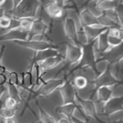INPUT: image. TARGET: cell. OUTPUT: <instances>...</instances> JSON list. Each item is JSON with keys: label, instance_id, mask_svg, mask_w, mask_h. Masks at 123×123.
<instances>
[{"label": "cell", "instance_id": "681fc988", "mask_svg": "<svg viewBox=\"0 0 123 123\" xmlns=\"http://www.w3.org/2000/svg\"><path fill=\"white\" fill-rule=\"evenodd\" d=\"M49 1H53V2H55L56 0H49Z\"/></svg>", "mask_w": 123, "mask_h": 123}, {"label": "cell", "instance_id": "ffe728a7", "mask_svg": "<svg viewBox=\"0 0 123 123\" xmlns=\"http://www.w3.org/2000/svg\"><path fill=\"white\" fill-rule=\"evenodd\" d=\"M77 107L76 103H69V104H62V105L56 107V112L61 114L64 118L71 119L72 118L74 111Z\"/></svg>", "mask_w": 123, "mask_h": 123}, {"label": "cell", "instance_id": "52a82bcc", "mask_svg": "<svg viewBox=\"0 0 123 123\" xmlns=\"http://www.w3.org/2000/svg\"><path fill=\"white\" fill-rule=\"evenodd\" d=\"M123 110L122 97H112L103 105L102 112L107 116L112 113Z\"/></svg>", "mask_w": 123, "mask_h": 123}, {"label": "cell", "instance_id": "8992f818", "mask_svg": "<svg viewBox=\"0 0 123 123\" xmlns=\"http://www.w3.org/2000/svg\"><path fill=\"white\" fill-rule=\"evenodd\" d=\"M59 89L63 104L75 103L77 91L74 87L72 82H71L70 81H64V82Z\"/></svg>", "mask_w": 123, "mask_h": 123}, {"label": "cell", "instance_id": "7a4b0ae2", "mask_svg": "<svg viewBox=\"0 0 123 123\" xmlns=\"http://www.w3.org/2000/svg\"><path fill=\"white\" fill-rule=\"evenodd\" d=\"M13 43L20 47L34 51L35 53L39 52V51H43L47 49H51V48H57V46H56L55 45H53L52 43L34 41L31 39L17 40V41L13 42Z\"/></svg>", "mask_w": 123, "mask_h": 123}, {"label": "cell", "instance_id": "60d3db41", "mask_svg": "<svg viewBox=\"0 0 123 123\" xmlns=\"http://www.w3.org/2000/svg\"><path fill=\"white\" fill-rule=\"evenodd\" d=\"M22 0H12V5H13L12 9H14L15 7H17V6L20 3V2Z\"/></svg>", "mask_w": 123, "mask_h": 123}, {"label": "cell", "instance_id": "d6a6232c", "mask_svg": "<svg viewBox=\"0 0 123 123\" xmlns=\"http://www.w3.org/2000/svg\"><path fill=\"white\" fill-rule=\"evenodd\" d=\"M7 82L10 85L19 86L20 84V75L16 71H10L7 75Z\"/></svg>", "mask_w": 123, "mask_h": 123}, {"label": "cell", "instance_id": "9a60e30c", "mask_svg": "<svg viewBox=\"0 0 123 123\" xmlns=\"http://www.w3.org/2000/svg\"><path fill=\"white\" fill-rule=\"evenodd\" d=\"M45 12L49 17L53 19H59L61 18L64 14L63 6L55 2H49L45 6Z\"/></svg>", "mask_w": 123, "mask_h": 123}, {"label": "cell", "instance_id": "3957f363", "mask_svg": "<svg viewBox=\"0 0 123 123\" xmlns=\"http://www.w3.org/2000/svg\"><path fill=\"white\" fill-rule=\"evenodd\" d=\"M64 79H51L42 82V84L38 87L36 93L39 97H47L52 94L61 87L64 82Z\"/></svg>", "mask_w": 123, "mask_h": 123}, {"label": "cell", "instance_id": "d4e9b609", "mask_svg": "<svg viewBox=\"0 0 123 123\" xmlns=\"http://www.w3.org/2000/svg\"><path fill=\"white\" fill-rule=\"evenodd\" d=\"M73 86L75 88V89L78 90H82V89H86L89 85V80L87 78L85 77L82 74H79L74 77L73 80Z\"/></svg>", "mask_w": 123, "mask_h": 123}, {"label": "cell", "instance_id": "7dc6e473", "mask_svg": "<svg viewBox=\"0 0 123 123\" xmlns=\"http://www.w3.org/2000/svg\"><path fill=\"white\" fill-rule=\"evenodd\" d=\"M63 1L64 2H66V1H71L72 2V1H74V0H63ZM63 3H64V2H63Z\"/></svg>", "mask_w": 123, "mask_h": 123}, {"label": "cell", "instance_id": "7402d4cb", "mask_svg": "<svg viewBox=\"0 0 123 123\" xmlns=\"http://www.w3.org/2000/svg\"><path fill=\"white\" fill-rule=\"evenodd\" d=\"M35 19V18H22V19L17 20L16 25L12 26L11 28H15L18 29L23 32L29 33L30 31H31L33 20H34Z\"/></svg>", "mask_w": 123, "mask_h": 123}, {"label": "cell", "instance_id": "e575fe53", "mask_svg": "<svg viewBox=\"0 0 123 123\" xmlns=\"http://www.w3.org/2000/svg\"><path fill=\"white\" fill-rule=\"evenodd\" d=\"M107 43H108V46L111 49H114V48L121 46L123 43V39L107 35Z\"/></svg>", "mask_w": 123, "mask_h": 123}, {"label": "cell", "instance_id": "30bf717a", "mask_svg": "<svg viewBox=\"0 0 123 123\" xmlns=\"http://www.w3.org/2000/svg\"><path fill=\"white\" fill-rule=\"evenodd\" d=\"M64 61V56L61 54H58L56 56H49L44 60H42L39 61H36L38 63V66L43 70V71L51 70V69L54 68L56 67L61 64V63Z\"/></svg>", "mask_w": 123, "mask_h": 123}, {"label": "cell", "instance_id": "9c48e42d", "mask_svg": "<svg viewBox=\"0 0 123 123\" xmlns=\"http://www.w3.org/2000/svg\"><path fill=\"white\" fill-rule=\"evenodd\" d=\"M64 34L68 39H70L72 43L77 44L76 36L78 32V27L74 20L72 17H67L64 21Z\"/></svg>", "mask_w": 123, "mask_h": 123}, {"label": "cell", "instance_id": "603a6c76", "mask_svg": "<svg viewBox=\"0 0 123 123\" xmlns=\"http://www.w3.org/2000/svg\"><path fill=\"white\" fill-rule=\"evenodd\" d=\"M30 71H31L32 80H33V87H34V86L38 87L42 84L41 81H42V74L43 72V70L38 66L37 62H34Z\"/></svg>", "mask_w": 123, "mask_h": 123}, {"label": "cell", "instance_id": "2e32d148", "mask_svg": "<svg viewBox=\"0 0 123 123\" xmlns=\"http://www.w3.org/2000/svg\"><path fill=\"white\" fill-rule=\"evenodd\" d=\"M97 98L99 103L104 104L107 101H108L113 97L112 87L110 86H100L97 88L96 91Z\"/></svg>", "mask_w": 123, "mask_h": 123}, {"label": "cell", "instance_id": "4dcf8cb0", "mask_svg": "<svg viewBox=\"0 0 123 123\" xmlns=\"http://www.w3.org/2000/svg\"><path fill=\"white\" fill-rule=\"evenodd\" d=\"M6 91L8 92V97H10L12 98L15 99L18 103H20V102L21 101L17 86H13V85L8 84V87H6Z\"/></svg>", "mask_w": 123, "mask_h": 123}, {"label": "cell", "instance_id": "7c38bea8", "mask_svg": "<svg viewBox=\"0 0 123 123\" xmlns=\"http://www.w3.org/2000/svg\"><path fill=\"white\" fill-rule=\"evenodd\" d=\"M93 43L94 45H92V47L101 54L108 53L110 50L112 49L109 47L107 43V29L102 33Z\"/></svg>", "mask_w": 123, "mask_h": 123}, {"label": "cell", "instance_id": "d6986e66", "mask_svg": "<svg viewBox=\"0 0 123 123\" xmlns=\"http://www.w3.org/2000/svg\"><path fill=\"white\" fill-rule=\"evenodd\" d=\"M94 3L96 8L99 11L104 12L110 10H113L115 9L119 3L115 0H94V1H91Z\"/></svg>", "mask_w": 123, "mask_h": 123}, {"label": "cell", "instance_id": "cb8c5ba5", "mask_svg": "<svg viewBox=\"0 0 123 123\" xmlns=\"http://www.w3.org/2000/svg\"><path fill=\"white\" fill-rule=\"evenodd\" d=\"M58 54H61L58 48H51V49H47L43 51H39V52H36L34 56V60L35 62H36L44 60L47 57H49V56H56Z\"/></svg>", "mask_w": 123, "mask_h": 123}, {"label": "cell", "instance_id": "484cf974", "mask_svg": "<svg viewBox=\"0 0 123 123\" xmlns=\"http://www.w3.org/2000/svg\"><path fill=\"white\" fill-rule=\"evenodd\" d=\"M97 23L99 25H101L102 27H104L105 28H107V29L111 28H115V27H118L115 22H113L112 20H111L107 16H106L104 13H103V14H101L100 16L97 17Z\"/></svg>", "mask_w": 123, "mask_h": 123}, {"label": "cell", "instance_id": "44dd1931", "mask_svg": "<svg viewBox=\"0 0 123 123\" xmlns=\"http://www.w3.org/2000/svg\"><path fill=\"white\" fill-rule=\"evenodd\" d=\"M110 65H111V61L108 59L101 58V59L97 60V61H96L95 64L93 65V70L95 71L96 74H97V76L106 72L107 71H108Z\"/></svg>", "mask_w": 123, "mask_h": 123}, {"label": "cell", "instance_id": "d590c367", "mask_svg": "<svg viewBox=\"0 0 123 123\" xmlns=\"http://www.w3.org/2000/svg\"><path fill=\"white\" fill-rule=\"evenodd\" d=\"M28 39L34 40V41H40V42H48L51 43V41L47 38L46 35L43 34H34V35H29V37Z\"/></svg>", "mask_w": 123, "mask_h": 123}, {"label": "cell", "instance_id": "f6af8a7d", "mask_svg": "<svg viewBox=\"0 0 123 123\" xmlns=\"http://www.w3.org/2000/svg\"><path fill=\"white\" fill-rule=\"evenodd\" d=\"M71 122H72V123H88L86 122H82V121H80V120H77V119L74 118H71Z\"/></svg>", "mask_w": 123, "mask_h": 123}, {"label": "cell", "instance_id": "83f0119b", "mask_svg": "<svg viewBox=\"0 0 123 123\" xmlns=\"http://www.w3.org/2000/svg\"><path fill=\"white\" fill-rule=\"evenodd\" d=\"M38 114L40 117V123H56L54 117H53L40 106H38Z\"/></svg>", "mask_w": 123, "mask_h": 123}, {"label": "cell", "instance_id": "f546056e", "mask_svg": "<svg viewBox=\"0 0 123 123\" xmlns=\"http://www.w3.org/2000/svg\"><path fill=\"white\" fill-rule=\"evenodd\" d=\"M76 40H77V44L81 46H87V45L90 44L88 39V37H87L86 34L85 33V31H83V29L82 28H81V29H78Z\"/></svg>", "mask_w": 123, "mask_h": 123}, {"label": "cell", "instance_id": "836d02e7", "mask_svg": "<svg viewBox=\"0 0 123 123\" xmlns=\"http://www.w3.org/2000/svg\"><path fill=\"white\" fill-rule=\"evenodd\" d=\"M72 118H75L77 120H80V121L82 122H88V118H86V114L83 112V111L80 108V107H79L77 105V107H75V109L74 111Z\"/></svg>", "mask_w": 123, "mask_h": 123}, {"label": "cell", "instance_id": "f907efd6", "mask_svg": "<svg viewBox=\"0 0 123 123\" xmlns=\"http://www.w3.org/2000/svg\"><path fill=\"white\" fill-rule=\"evenodd\" d=\"M115 1H117V2H118V0H115Z\"/></svg>", "mask_w": 123, "mask_h": 123}, {"label": "cell", "instance_id": "4316f807", "mask_svg": "<svg viewBox=\"0 0 123 123\" xmlns=\"http://www.w3.org/2000/svg\"><path fill=\"white\" fill-rule=\"evenodd\" d=\"M19 86L25 87L27 89H30L33 87V80L31 77V71H28L21 74V79H20Z\"/></svg>", "mask_w": 123, "mask_h": 123}, {"label": "cell", "instance_id": "8fae6325", "mask_svg": "<svg viewBox=\"0 0 123 123\" xmlns=\"http://www.w3.org/2000/svg\"><path fill=\"white\" fill-rule=\"evenodd\" d=\"M94 86L96 88L100 86H110L112 87L115 86L118 83H122V82H118L117 81L112 77L111 74H110L109 71H107L106 72L100 74V75L97 76V78L92 81Z\"/></svg>", "mask_w": 123, "mask_h": 123}, {"label": "cell", "instance_id": "74e56055", "mask_svg": "<svg viewBox=\"0 0 123 123\" xmlns=\"http://www.w3.org/2000/svg\"><path fill=\"white\" fill-rule=\"evenodd\" d=\"M18 104L19 103L15 99L10 97H7L4 101V107H8V108H16Z\"/></svg>", "mask_w": 123, "mask_h": 123}, {"label": "cell", "instance_id": "6da1fadb", "mask_svg": "<svg viewBox=\"0 0 123 123\" xmlns=\"http://www.w3.org/2000/svg\"><path fill=\"white\" fill-rule=\"evenodd\" d=\"M40 7V0H22L14 9H11L10 15L13 19L36 18Z\"/></svg>", "mask_w": 123, "mask_h": 123}, {"label": "cell", "instance_id": "c3c4849f", "mask_svg": "<svg viewBox=\"0 0 123 123\" xmlns=\"http://www.w3.org/2000/svg\"><path fill=\"white\" fill-rule=\"evenodd\" d=\"M91 1H94V0H88V2H91Z\"/></svg>", "mask_w": 123, "mask_h": 123}, {"label": "cell", "instance_id": "8d00e7d4", "mask_svg": "<svg viewBox=\"0 0 123 123\" xmlns=\"http://www.w3.org/2000/svg\"><path fill=\"white\" fill-rule=\"evenodd\" d=\"M122 111H119L112 113L111 115H107V117L111 118L112 123H118L121 121H122Z\"/></svg>", "mask_w": 123, "mask_h": 123}, {"label": "cell", "instance_id": "277c9868", "mask_svg": "<svg viewBox=\"0 0 123 123\" xmlns=\"http://www.w3.org/2000/svg\"><path fill=\"white\" fill-rule=\"evenodd\" d=\"M82 46L74 43H68L66 47L64 61L71 65L78 64L82 56Z\"/></svg>", "mask_w": 123, "mask_h": 123}, {"label": "cell", "instance_id": "4fadbf2b", "mask_svg": "<svg viewBox=\"0 0 123 123\" xmlns=\"http://www.w3.org/2000/svg\"><path fill=\"white\" fill-rule=\"evenodd\" d=\"M81 28L83 29V31H85V33L86 34L87 37H88V39L89 41V43L94 42L102 33L107 29V28H104V27H102L101 25H99L98 23L92 26L81 27Z\"/></svg>", "mask_w": 123, "mask_h": 123}, {"label": "cell", "instance_id": "f1b7e54d", "mask_svg": "<svg viewBox=\"0 0 123 123\" xmlns=\"http://www.w3.org/2000/svg\"><path fill=\"white\" fill-rule=\"evenodd\" d=\"M13 19L6 14H2L0 16V28L7 30L13 26Z\"/></svg>", "mask_w": 123, "mask_h": 123}, {"label": "cell", "instance_id": "f35d334b", "mask_svg": "<svg viewBox=\"0 0 123 123\" xmlns=\"http://www.w3.org/2000/svg\"><path fill=\"white\" fill-rule=\"evenodd\" d=\"M7 83V75L6 74H0V86H5Z\"/></svg>", "mask_w": 123, "mask_h": 123}, {"label": "cell", "instance_id": "5b68a950", "mask_svg": "<svg viewBox=\"0 0 123 123\" xmlns=\"http://www.w3.org/2000/svg\"><path fill=\"white\" fill-rule=\"evenodd\" d=\"M76 101L78 102V105L80 108L83 111L86 115L91 117L96 120L98 119V111L97 107L95 102L92 99H83L76 96Z\"/></svg>", "mask_w": 123, "mask_h": 123}, {"label": "cell", "instance_id": "e0dca14e", "mask_svg": "<svg viewBox=\"0 0 123 123\" xmlns=\"http://www.w3.org/2000/svg\"><path fill=\"white\" fill-rule=\"evenodd\" d=\"M49 27L47 24L39 18H35L33 20L32 26L31 31L29 32V35L34 34H43L46 35V33L49 31Z\"/></svg>", "mask_w": 123, "mask_h": 123}, {"label": "cell", "instance_id": "b9f144b4", "mask_svg": "<svg viewBox=\"0 0 123 123\" xmlns=\"http://www.w3.org/2000/svg\"><path fill=\"white\" fill-rule=\"evenodd\" d=\"M5 92H6V87L5 86H0V99H1Z\"/></svg>", "mask_w": 123, "mask_h": 123}, {"label": "cell", "instance_id": "ba28073f", "mask_svg": "<svg viewBox=\"0 0 123 123\" xmlns=\"http://www.w3.org/2000/svg\"><path fill=\"white\" fill-rule=\"evenodd\" d=\"M6 31L4 34L0 35V42H14L17 40H24L28 39L29 37V33L23 32L15 28H9Z\"/></svg>", "mask_w": 123, "mask_h": 123}, {"label": "cell", "instance_id": "ee69618b", "mask_svg": "<svg viewBox=\"0 0 123 123\" xmlns=\"http://www.w3.org/2000/svg\"><path fill=\"white\" fill-rule=\"evenodd\" d=\"M7 71L6 68L4 65H2V64H0V74H6Z\"/></svg>", "mask_w": 123, "mask_h": 123}, {"label": "cell", "instance_id": "1f68e13d", "mask_svg": "<svg viewBox=\"0 0 123 123\" xmlns=\"http://www.w3.org/2000/svg\"><path fill=\"white\" fill-rule=\"evenodd\" d=\"M16 108H8V107H2L0 110V118L5 119L9 118H14L16 115Z\"/></svg>", "mask_w": 123, "mask_h": 123}, {"label": "cell", "instance_id": "7bdbcfd3", "mask_svg": "<svg viewBox=\"0 0 123 123\" xmlns=\"http://www.w3.org/2000/svg\"><path fill=\"white\" fill-rule=\"evenodd\" d=\"M4 122L3 123H17L16 120L14 119V118H5L3 119Z\"/></svg>", "mask_w": 123, "mask_h": 123}, {"label": "cell", "instance_id": "ac0fdd59", "mask_svg": "<svg viewBox=\"0 0 123 123\" xmlns=\"http://www.w3.org/2000/svg\"><path fill=\"white\" fill-rule=\"evenodd\" d=\"M110 74L118 82H122V58L111 64L108 69Z\"/></svg>", "mask_w": 123, "mask_h": 123}, {"label": "cell", "instance_id": "5bb4252c", "mask_svg": "<svg viewBox=\"0 0 123 123\" xmlns=\"http://www.w3.org/2000/svg\"><path fill=\"white\" fill-rule=\"evenodd\" d=\"M79 20L81 27L92 26L97 24V17L92 15L86 7L81 10L79 13Z\"/></svg>", "mask_w": 123, "mask_h": 123}, {"label": "cell", "instance_id": "ab89813d", "mask_svg": "<svg viewBox=\"0 0 123 123\" xmlns=\"http://www.w3.org/2000/svg\"><path fill=\"white\" fill-rule=\"evenodd\" d=\"M56 123H72L71 122V120L67 118H60L58 121H56Z\"/></svg>", "mask_w": 123, "mask_h": 123}, {"label": "cell", "instance_id": "bcb514c9", "mask_svg": "<svg viewBox=\"0 0 123 123\" xmlns=\"http://www.w3.org/2000/svg\"><path fill=\"white\" fill-rule=\"evenodd\" d=\"M6 0H0V8H2L4 6V4L6 3Z\"/></svg>", "mask_w": 123, "mask_h": 123}]
</instances>
